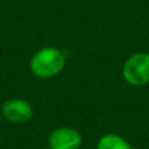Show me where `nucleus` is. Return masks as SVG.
<instances>
[{
	"label": "nucleus",
	"instance_id": "7ed1b4c3",
	"mask_svg": "<svg viewBox=\"0 0 149 149\" xmlns=\"http://www.w3.org/2000/svg\"><path fill=\"white\" fill-rule=\"evenodd\" d=\"M34 109L29 101L24 98H9L1 105V115L9 123L22 124L31 119Z\"/></svg>",
	"mask_w": 149,
	"mask_h": 149
},
{
	"label": "nucleus",
	"instance_id": "39448f33",
	"mask_svg": "<svg viewBox=\"0 0 149 149\" xmlns=\"http://www.w3.org/2000/svg\"><path fill=\"white\" fill-rule=\"evenodd\" d=\"M95 149H135L132 145L118 134H106L100 137Z\"/></svg>",
	"mask_w": 149,
	"mask_h": 149
},
{
	"label": "nucleus",
	"instance_id": "f03ea898",
	"mask_svg": "<svg viewBox=\"0 0 149 149\" xmlns=\"http://www.w3.org/2000/svg\"><path fill=\"white\" fill-rule=\"evenodd\" d=\"M122 74L127 84L144 86L149 84V52H135L123 63Z\"/></svg>",
	"mask_w": 149,
	"mask_h": 149
},
{
	"label": "nucleus",
	"instance_id": "20e7f679",
	"mask_svg": "<svg viewBox=\"0 0 149 149\" xmlns=\"http://www.w3.org/2000/svg\"><path fill=\"white\" fill-rule=\"evenodd\" d=\"M81 145L82 136L73 127H58L49 135V147L51 149H80Z\"/></svg>",
	"mask_w": 149,
	"mask_h": 149
},
{
	"label": "nucleus",
	"instance_id": "f257e3e1",
	"mask_svg": "<svg viewBox=\"0 0 149 149\" xmlns=\"http://www.w3.org/2000/svg\"><path fill=\"white\" fill-rule=\"evenodd\" d=\"M65 67V54L54 46L37 50L29 63L31 73L38 79H52Z\"/></svg>",
	"mask_w": 149,
	"mask_h": 149
},
{
	"label": "nucleus",
	"instance_id": "423d86ee",
	"mask_svg": "<svg viewBox=\"0 0 149 149\" xmlns=\"http://www.w3.org/2000/svg\"><path fill=\"white\" fill-rule=\"evenodd\" d=\"M39 149H51V148H50L49 145H47V147H42V148H39Z\"/></svg>",
	"mask_w": 149,
	"mask_h": 149
}]
</instances>
